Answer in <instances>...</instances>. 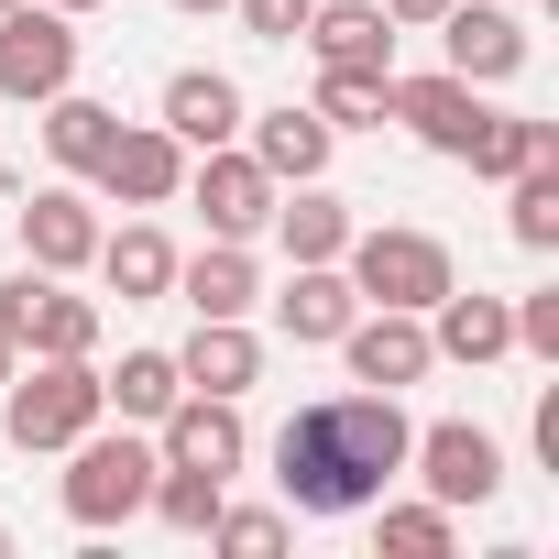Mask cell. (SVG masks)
<instances>
[{"mask_svg":"<svg viewBox=\"0 0 559 559\" xmlns=\"http://www.w3.org/2000/svg\"><path fill=\"white\" fill-rule=\"evenodd\" d=\"M406 406L395 395H319V406H297L286 428H274V493H286L297 515H362L373 493H395V472H406Z\"/></svg>","mask_w":559,"mask_h":559,"instance_id":"cell-1","label":"cell"},{"mask_svg":"<svg viewBox=\"0 0 559 559\" xmlns=\"http://www.w3.org/2000/svg\"><path fill=\"white\" fill-rule=\"evenodd\" d=\"M209 537H219L230 559H274V548H286V515H274V504H230V493H219Z\"/></svg>","mask_w":559,"mask_h":559,"instance_id":"cell-31","label":"cell"},{"mask_svg":"<svg viewBox=\"0 0 559 559\" xmlns=\"http://www.w3.org/2000/svg\"><path fill=\"white\" fill-rule=\"evenodd\" d=\"M483 110H493V99H483L472 78H450V67H428V78H395V99H384V121H406V132H417L428 154H450V165L472 154Z\"/></svg>","mask_w":559,"mask_h":559,"instance_id":"cell-13","label":"cell"},{"mask_svg":"<svg viewBox=\"0 0 559 559\" xmlns=\"http://www.w3.org/2000/svg\"><path fill=\"white\" fill-rule=\"evenodd\" d=\"M56 88H78V12H56V0H12V12H0V99L45 110Z\"/></svg>","mask_w":559,"mask_h":559,"instance_id":"cell-5","label":"cell"},{"mask_svg":"<svg viewBox=\"0 0 559 559\" xmlns=\"http://www.w3.org/2000/svg\"><path fill=\"white\" fill-rule=\"evenodd\" d=\"M12 230H23V263H45V274H88L110 219H99V198H88L78 176H56V187H23Z\"/></svg>","mask_w":559,"mask_h":559,"instance_id":"cell-8","label":"cell"},{"mask_svg":"<svg viewBox=\"0 0 559 559\" xmlns=\"http://www.w3.org/2000/svg\"><path fill=\"white\" fill-rule=\"evenodd\" d=\"M88 187L121 198V209H176V187H187V143H176L165 121H121L110 154L88 165Z\"/></svg>","mask_w":559,"mask_h":559,"instance_id":"cell-12","label":"cell"},{"mask_svg":"<svg viewBox=\"0 0 559 559\" xmlns=\"http://www.w3.org/2000/svg\"><path fill=\"white\" fill-rule=\"evenodd\" d=\"M110 417L99 395V352H34L12 384H0V439H12L23 461H56L67 439H88Z\"/></svg>","mask_w":559,"mask_h":559,"instance_id":"cell-2","label":"cell"},{"mask_svg":"<svg viewBox=\"0 0 559 559\" xmlns=\"http://www.w3.org/2000/svg\"><path fill=\"white\" fill-rule=\"evenodd\" d=\"M428 352H439V362H461V373H483V362H504V352H515V308H504V297H461V286H450V297L428 308Z\"/></svg>","mask_w":559,"mask_h":559,"instance_id":"cell-21","label":"cell"},{"mask_svg":"<svg viewBox=\"0 0 559 559\" xmlns=\"http://www.w3.org/2000/svg\"><path fill=\"white\" fill-rule=\"evenodd\" d=\"M515 352H537V362H559V286H537V297H515Z\"/></svg>","mask_w":559,"mask_h":559,"instance_id":"cell-33","label":"cell"},{"mask_svg":"<svg viewBox=\"0 0 559 559\" xmlns=\"http://www.w3.org/2000/svg\"><path fill=\"white\" fill-rule=\"evenodd\" d=\"M0 559H12V526H0Z\"/></svg>","mask_w":559,"mask_h":559,"instance_id":"cell-39","label":"cell"},{"mask_svg":"<svg viewBox=\"0 0 559 559\" xmlns=\"http://www.w3.org/2000/svg\"><path fill=\"white\" fill-rule=\"evenodd\" d=\"M154 461H187V472H241L252 461V439H241V406L230 395H176L165 417H154Z\"/></svg>","mask_w":559,"mask_h":559,"instance_id":"cell-14","label":"cell"},{"mask_svg":"<svg viewBox=\"0 0 559 559\" xmlns=\"http://www.w3.org/2000/svg\"><path fill=\"white\" fill-rule=\"evenodd\" d=\"M406 472H417L450 515H472V504H493V493H504V439H493V428H472V417H439V428H417V439H406Z\"/></svg>","mask_w":559,"mask_h":559,"instance_id":"cell-6","label":"cell"},{"mask_svg":"<svg viewBox=\"0 0 559 559\" xmlns=\"http://www.w3.org/2000/svg\"><path fill=\"white\" fill-rule=\"evenodd\" d=\"M330 352H341V362H352V384H373V395H406V384H428V373H439V352H428V319H417V308H362Z\"/></svg>","mask_w":559,"mask_h":559,"instance_id":"cell-10","label":"cell"},{"mask_svg":"<svg viewBox=\"0 0 559 559\" xmlns=\"http://www.w3.org/2000/svg\"><path fill=\"white\" fill-rule=\"evenodd\" d=\"M88 274H99L121 308H154V297H176V241L154 219H121V230H99V263Z\"/></svg>","mask_w":559,"mask_h":559,"instance_id":"cell-19","label":"cell"},{"mask_svg":"<svg viewBox=\"0 0 559 559\" xmlns=\"http://www.w3.org/2000/svg\"><path fill=\"white\" fill-rule=\"evenodd\" d=\"M0 12H12V0H0Z\"/></svg>","mask_w":559,"mask_h":559,"instance_id":"cell-40","label":"cell"},{"mask_svg":"<svg viewBox=\"0 0 559 559\" xmlns=\"http://www.w3.org/2000/svg\"><path fill=\"white\" fill-rule=\"evenodd\" d=\"M110 132H121L110 99H88V88H56V99H45V154H56V176H88V165L110 154Z\"/></svg>","mask_w":559,"mask_h":559,"instance_id":"cell-24","label":"cell"},{"mask_svg":"<svg viewBox=\"0 0 559 559\" xmlns=\"http://www.w3.org/2000/svg\"><path fill=\"white\" fill-rule=\"evenodd\" d=\"M143 493H154V439L143 428H88V439H67V472H56V504L99 537V526H132L143 515Z\"/></svg>","mask_w":559,"mask_h":559,"instance_id":"cell-4","label":"cell"},{"mask_svg":"<svg viewBox=\"0 0 559 559\" xmlns=\"http://www.w3.org/2000/svg\"><path fill=\"white\" fill-rule=\"evenodd\" d=\"M483 187H504V176H526V165H559V121H515V110H483V132H472V154H461Z\"/></svg>","mask_w":559,"mask_h":559,"instance_id":"cell-25","label":"cell"},{"mask_svg":"<svg viewBox=\"0 0 559 559\" xmlns=\"http://www.w3.org/2000/svg\"><path fill=\"white\" fill-rule=\"evenodd\" d=\"M504 230H515V252H559V165L504 176Z\"/></svg>","mask_w":559,"mask_h":559,"instance_id":"cell-29","label":"cell"},{"mask_svg":"<svg viewBox=\"0 0 559 559\" xmlns=\"http://www.w3.org/2000/svg\"><path fill=\"white\" fill-rule=\"evenodd\" d=\"M428 34H439V67H450V78H472V88H504V78H526V56H537V45H526V23H515V12H493V0H450Z\"/></svg>","mask_w":559,"mask_h":559,"instance_id":"cell-11","label":"cell"},{"mask_svg":"<svg viewBox=\"0 0 559 559\" xmlns=\"http://www.w3.org/2000/svg\"><path fill=\"white\" fill-rule=\"evenodd\" d=\"M241 154H252L274 187H308V176H330L341 132H330L308 99H286V110H241Z\"/></svg>","mask_w":559,"mask_h":559,"instance_id":"cell-15","label":"cell"},{"mask_svg":"<svg viewBox=\"0 0 559 559\" xmlns=\"http://www.w3.org/2000/svg\"><path fill=\"white\" fill-rule=\"evenodd\" d=\"M176 12H230V0H176Z\"/></svg>","mask_w":559,"mask_h":559,"instance_id":"cell-37","label":"cell"},{"mask_svg":"<svg viewBox=\"0 0 559 559\" xmlns=\"http://www.w3.org/2000/svg\"><path fill=\"white\" fill-rule=\"evenodd\" d=\"M99 395H110L121 428H154V417L187 395V373H176V352H121V373H99Z\"/></svg>","mask_w":559,"mask_h":559,"instance_id":"cell-26","label":"cell"},{"mask_svg":"<svg viewBox=\"0 0 559 559\" xmlns=\"http://www.w3.org/2000/svg\"><path fill=\"white\" fill-rule=\"evenodd\" d=\"M373 504H384V493H373ZM384 548H395V559H450V548H461V515H450L439 493H428V504H384Z\"/></svg>","mask_w":559,"mask_h":559,"instance_id":"cell-30","label":"cell"},{"mask_svg":"<svg viewBox=\"0 0 559 559\" xmlns=\"http://www.w3.org/2000/svg\"><path fill=\"white\" fill-rule=\"evenodd\" d=\"M297 45L319 67H395V23H384V0H319V12L297 23Z\"/></svg>","mask_w":559,"mask_h":559,"instance_id":"cell-23","label":"cell"},{"mask_svg":"<svg viewBox=\"0 0 559 559\" xmlns=\"http://www.w3.org/2000/svg\"><path fill=\"white\" fill-rule=\"evenodd\" d=\"M176 373H187V395H252L263 384V341H252V319H198V341L176 352Z\"/></svg>","mask_w":559,"mask_h":559,"instance_id":"cell-22","label":"cell"},{"mask_svg":"<svg viewBox=\"0 0 559 559\" xmlns=\"http://www.w3.org/2000/svg\"><path fill=\"white\" fill-rule=\"evenodd\" d=\"M12 373H23V341H12V330H0V384H12Z\"/></svg>","mask_w":559,"mask_h":559,"instance_id":"cell-36","label":"cell"},{"mask_svg":"<svg viewBox=\"0 0 559 559\" xmlns=\"http://www.w3.org/2000/svg\"><path fill=\"white\" fill-rule=\"evenodd\" d=\"M263 230L286 241V263H341L362 219H352V198H330V187L308 176V187H274V219H263Z\"/></svg>","mask_w":559,"mask_h":559,"instance_id":"cell-20","label":"cell"},{"mask_svg":"<svg viewBox=\"0 0 559 559\" xmlns=\"http://www.w3.org/2000/svg\"><path fill=\"white\" fill-rule=\"evenodd\" d=\"M526 439H537V461H548V472H559V384H548V395H537V417H526Z\"/></svg>","mask_w":559,"mask_h":559,"instance_id":"cell-34","label":"cell"},{"mask_svg":"<svg viewBox=\"0 0 559 559\" xmlns=\"http://www.w3.org/2000/svg\"><path fill=\"white\" fill-rule=\"evenodd\" d=\"M230 12H241V34H252V45H297V23L319 12V0H230Z\"/></svg>","mask_w":559,"mask_h":559,"instance_id":"cell-32","label":"cell"},{"mask_svg":"<svg viewBox=\"0 0 559 559\" xmlns=\"http://www.w3.org/2000/svg\"><path fill=\"white\" fill-rule=\"evenodd\" d=\"M341 274H352V297H362V308H417V319H428V308L461 286L450 241H439V230H406V219H373V230H352Z\"/></svg>","mask_w":559,"mask_h":559,"instance_id":"cell-3","label":"cell"},{"mask_svg":"<svg viewBox=\"0 0 559 559\" xmlns=\"http://www.w3.org/2000/svg\"><path fill=\"white\" fill-rule=\"evenodd\" d=\"M241 110H252V99H241V78H230V67H176L154 121H165L187 154H209V143H241Z\"/></svg>","mask_w":559,"mask_h":559,"instance_id":"cell-16","label":"cell"},{"mask_svg":"<svg viewBox=\"0 0 559 559\" xmlns=\"http://www.w3.org/2000/svg\"><path fill=\"white\" fill-rule=\"evenodd\" d=\"M384 99H395V67H319V121L330 132H384Z\"/></svg>","mask_w":559,"mask_h":559,"instance_id":"cell-27","label":"cell"},{"mask_svg":"<svg viewBox=\"0 0 559 559\" xmlns=\"http://www.w3.org/2000/svg\"><path fill=\"white\" fill-rule=\"evenodd\" d=\"M439 12H450V0H384V23H395V34H428Z\"/></svg>","mask_w":559,"mask_h":559,"instance_id":"cell-35","label":"cell"},{"mask_svg":"<svg viewBox=\"0 0 559 559\" xmlns=\"http://www.w3.org/2000/svg\"><path fill=\"white\" fill-rule=\"evenodd\" d=\"M176 198H198L209 241H263V219H274V176H263L241 143H209V154H187V187H176Z\"/></svg>","mask_w":559,"mask_h":559,"instance_id":"cell-7","label":"cell"},{"mask_svg":"<svg viewBox=\"0 0 559 559\" xmlns=\"http://www.w3.org/2000/svg\"><path fill=\"white\" fill-rule=\"evenodd\" d=\"M352 319H362V297H352V274H341V263H297L286 286H274V330H286L297 352H330Z\"/></svg>","mask_w":559,"mask_h":559,"instance_id":"cell-17","label":"cell"},{"mask_svg":"<svg viewBox=\"0 0 559 559\" xmlns=\"http://www.w3.org/2000/svg\"><path fill=\"white\" fill-rule=\"evenodd\" d=\"M219 472H187V461H154V493H143V515H165L176 537H209V515H219Z\"/></svg>","mask_w":559,"mask_h":559,"instance_id":"cell-28","label":"cell"},{"mask_svg":"<svg viewBox=\"0 0 559 559\" xmlns=\"http://www.w3.org/2000/svg\"><path fill=\"white\" fill-rule=\"evenodd\" d=\"M56 12H110V0H56Z\"/></svg>","mask_w":559,"mask_h":559,"instance_id":"cell-38","label":"cell"},{"mask_svg":"<svg viewBox=\"0 0 559 559\" xmlns=\"http://www.w3.org/2000/svg\"><path fill=\"white\" fill-rule=\"evenodd\" d=\"M0 330H12L23 352H99V297H78L67 274L23 263L12 286H0Z\"/></svg>","mask_w":559,"mask_h":559,"instance_id":"cell-9","label":"cell"},{"mask_svg":"<svg viewBox=\"0 0 559 559\" xmlns=\"http://www.w3.org/2000/svg\"><path fill=\"white\" fill-rule=\"evenodd\" d=\"M176 297H187L198 319H252V308H263V263H252V241L176 252Z\"/></svg>","mask_w":559,"mask_h":559,"instance_id":"cell-18","label":"cell"}]
</instances>
